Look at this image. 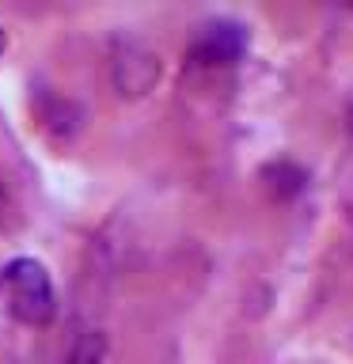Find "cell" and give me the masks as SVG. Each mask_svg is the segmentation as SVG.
Instances as JSON below:
<instances>
[{
	"instance_id": "6da1fadb",
	"label": "cell",
	"mask_w": 353,
	"mask_h": 364,
	"mask_svg": "<svg viewBox=\"0 0 353 364\" xmlns=\"http://www.w3.org/2000/svg\"><path fill=\"white\" fill-rule=\"evenodd\" d=\"M4 284H8L11 315H16L19 323L46 326L53 318V284H50V273L42 269V262H34V258L8 262Z\"/></svg>"
},
{
	"instance_id": "7a4b0ae2",
	"label": "cell",
	"mask_w": 353,
	"mask_h": 364,
	"mask_svg": "<svg viewBox=\"0 0 353 364\" xmlns=\"http://www.w3.org/2000/svg\"><path fill=\"white\" fill-rule=\"evenodd\" d=\"M110 76H114L118 95L141 99L156 87V80H159V57L137 38H118V46H114V61H110Z\"/></svg>"
},
{
	"instance_id": "3957f363",
	"label": "cell",
	"mask_w": 353,
	"mask_h": 364,
	"mask_svg": "<svg viewBox=\"0 0 353 364\" xmlns=\"http://www.w3.org/2000/svg\"><path fill=\"white\" fill-rule=\"evenodd\" d=\"M247 53V31L236 19H213L205 23L194 38L190 57L198 65H236Z\"/></svg>"
},
{
	"instance_id": "277c9868",
	"label": "cell",
	"mask_w": 353,
	"mask_h": 364,
	"mask_svg": "<svg viewBox=\"0 0 353 364\" xmlns=\"http://www.w3.org/2000/svg\"><path fill=\"white\" fill-rule=\"evenodd\" d=\"M262 182H266V190L273 193V198L289 201L304 190V171L296 164H289V159H281V164H270L266 171H262Z\"/></svg>"
},
{
	"instance_id": "5b68a950",
	"label": "cell",
	"mask_w": 353,
	"mask_h": 364,
	"mask_svg": "<svg viewBox=\"0 0 353 364\" xmlns=\"http://www.w3.org/2000/svg\"><path fill=\"white\" fill-rule=\"evenodd\" d=\"M65 364H107V341H102V334H95V330L80 334Z\"/></svg>"
},
{
	"instance_id": "8992f818",
	"label": "cell",
	"mask_w": 353,
	"mask_h": 364,
	"mask_svg": "<svg viewBox=\"0 0 353 364\" xmlns=\"http://www.w3.org/2000/svg\"><path fill=\"white\" fill-rule=\"evenodd\" d=\"M4 50H8V34L0 31V57H4Z\"/></svg>"
}]
</instances>
